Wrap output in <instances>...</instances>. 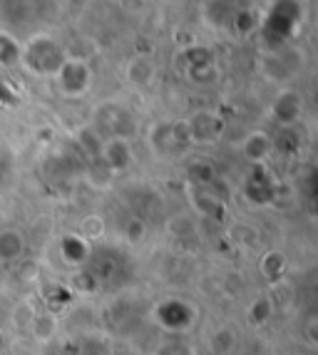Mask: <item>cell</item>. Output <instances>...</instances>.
Returning <instances> with one entry per match:
<instances>
[{
    "label": "cell",
    "instance_id": "83f0119b",
    "mask_svg": "<svg viewBox=\"0 0 318 355\" xmlns=\"http://www.w3.org/2000/svg\"><path fill=\"white\" fill-rule=\"evenodd\" d=\"M72 288L80 293H94L100 288V281L94 279V273L90 268H77V273L72 276Z\"/></svg>",
    "mask_w": 318,
    "mask_h": 355
},
{
    "label": "cell",
    "instance_id": "3957f363",
    "mask_svg": "<svg viewBox=\"0 0 318 355\" xmlns=\"http://www.w3.org/2000/svg\"><path fill=\"white\" fill-rule=\"evenodd\" d=\"M149 144L159 157H177V154L187 152L192 147L187 122L179 119V122H157V125H152Z\"/></svg>",
    "mask_w": 318,
    "mask_h": 355
},
{
    "label": "cell",
    "instance_id": "52a82bcc",
    "mask_svg": "<svg viewBox=\"0 0 318 355\" xmlns=\"http://www.w3.org/2000/svg\"><path fill=\"white\" fill-rule=\"evenodd\" d=\"M242 194L253 207H266V204H271L276 199V184H274V179L269 177V172H266L264 166L256 164L249 172V177L244 179Z\"/></svg>",
    "mask_w": 318,
    "mask_h": 355
},
{
    "label": "cell",
    "instance_id": "5bb4252c",
    "mask_svg": "<svg viewBox=\"0 0 318 355\" xmlns=\"http://www.w3.org/2000/svg\"><path fill=\"white\" fill-rule=\"evenodd\" d=\"M124 77H127V83L130 85L144 89L154 83V77H157V65H154V60L149 58V55H135V58L127 62Z\"/></svg>",
    "mask_w": 318,
    "mask_h": 355
},
{
    "label": "cell",
    "instance_id": "5b68a950",
    "mask_svg": "<svg viewBox=\"0 0 318 355\" xmlns=\"http://www.w3.org/2000/svg\"><path fill=\"white\" fill-rule=\"evenodd\" d=\"M94 130L105 135L102 139H110V137H122V139H130L132 132H135V119L132 114L119 105H105L97 110V122H94Z\"/></svg>",
    "mask_w": 318,
    "mask_h": 355
},
{
    "label": "cell",
    "instance_id": "277c9868",
    "mask_svg": "<svg viewBox=\"0 0 318 355\" xmlns=\"http://www.w3.org/2000/svg\"><path fill=\"white\" fill-rule=\"evenodd\" d=\"M55 85H58L60 95L62 97H85L92 87V70L85 60L80 58H70L62 62V67L58 70V75L53 77Z\"/></svg>",
    "mask_w": 318,
    "mask_h": 355
},
{
    "label": "cell",
    "instance_id": "7402d4cb",
    "mask_svg": "<svg viewBox=\"0 0 318 355\" xmlns=\"http://www.w3.org/2000/svg\"><path fill=\"white\" fill-rule=\"evenodd\" d=\"M187 179L192 187H199V189H204V187H209V184L214 182V179H219L217 169H214L209 162H192L187 169Z\"/></svg>",
    "mask_w": 318,
    "mask_h": 355
},
{
    "label": "cell",
    "instance_id": "6da1fadb",
    "mask_svg": "<svg viewBox=\"0 0 318 355\" xmlns=\"http://www.w3.org/2000/svg\"><path fill=\"white\" fill-rule=\"evenodd\" d=\"M65 60L67 53L60 40L45 33L33 35L28 42H23V50H20V67L35 77H55Z\"/></svg>",
    "mask_w": 318,
    "mask_h": 355
},
{
    "label": "cell",
    "instance_id": "f1b7e54d",
    "mask_svg": "<svg viewBox=\"0 0 318 355\" xmlns=\"http://www.w3.org/2000/svg\"><path fill=\"white\" fill-rule=\"evenodd\" d=\"M144 236H147V226H144V221H142V219H130V221H127V226H124V239H127V241L140 243Z\"/></svg>",
    "mask_w": 318,
    "mask_h": 355
},
{
    "label": "cell",
    "instance_id": "e0dca14e",
    "mask_svg": "<svg viewBox=\"0 0 318 355\" xmlns=\"http://www.w3.org/2000/svg\"><path fill=\"white\" fill-rule=\"evenodd\" d=\"M259 271H261V276H264V281L278 284V281L286 276V271H289V256L278 249L266 251L259 259Z\"/></svg>",
    "mask_w": 318,
    "mask_h": 355
},
{
    "label": "cell",
    "instance_id": "d6986e66",
    "mask_svg": "<svg viewBox=\"0 0 318 355\" xmlns=\"http://www.w3.org/2000/svg\"><path fill=\"white\" fill-rule=\"evenodd\" d=\"M20 40L6 30H0V67L3 70H10V67H18L20 65Z\"/></svg>",
    "mask_w": 318,
    "mask_h": 355
},
{
    "label": "cell",
    "instance_id": "2e32d148",
    "mask_svg": "<svg viewBox=\"0 0 318 355\" xmlns=\"http://www.w3.org/2000/svg\"><path fill=\"white\" fill-rule=\"evenodd\" d=\"M271 152H274V139L261 130L246 135V139L242 142V154L249 162H253V166L269 159V154Z\"/></svg>",
    "mask_w": 318,
    "mask_h": 355
},
{
    "label": "cell",
    "instance_id": "484cf974",
    "mask_svg": "<svg viewBox=\"0 0 318 355\" xmlns=\"http://www.w3.org/2000/svg\"><path fill=\"white\" fill-rule=\"evenodd\" d=\"M77 234L83 239H87L90 243L97 241V239L105 234V219L102 216H94V214H90V216H85L83 221H80V229H77Z\"/></svg>",
    "mask_w": 318,
    "mask_h": 355
},
{
    "label": "cell",
    "instance_id": "4dcf8cb0",
    "mask_svg": "<svg viewBox=\"0 0 318 355\" xmlns=\"http://www.w3.org/2000/svg\"><path fill=\"white\" fill-rule=\"evenodd\" d=\"M308 340H311V345L318 343V320L311 318V323H308Z\"/></svg>",
    "mask_w": 318,
    "mask_h": 355
},
{
    "label": "cell",
    "instance_id": "ba28073f",
    "mask_svg": "<svg viewBox=\"0 0 318 355\" xmlns=\"http://www.w3.org/2000/svg\"><path fill=\"white\" fill-rule=\"evenodd\" d=\"M184 122H187L192 144L219 142V137H221V132H224V119L219 117L217 112H209V110L194 112L189 119H184Z\"/></svg>",
    "mask_w": 318,
    "mask_h": 355
},
{
    "label": "cell",
    "instance_id": "8992f818",
    "mask_svg": "<svg viewBox=\"0 0 318 355\" xmlns=\"http://www.w3.org/2000/svg\"><path fill=\"white\" fill-rule=\"evenodd\" d=\"M301 20V8L296 0H278L274 10L269 12V18L264 23V33L274 40H286L291 37L294 28Z\"/></svg>",
    "mask_w": 318,
    "mask_h": 355
},
{
    "label": "cell",
    "instance_id": "7c38bea8",
    "mask_svg": "<svg viewBox=\"0 0 318 355\" xmlns=\"http://www.w3.org/2000/svg\"><path fill=\"white\" fill-rule=\"evenodd\" d=\"M189 199H192V207L206 216V219L221 221L226 216V199H221L219 194H214L212 189H199V187H192L189 189Z\"/></svg>",
    "mask_w": 318,
    "mask_h": 355
},
{
    "label": "cell",
    "instance_id": "4fadbf2b",
    "mask_svg": "<svg viewBox=\"0 0 318 355\" xmlns=\"http://www.w3.org/2000/svg\"><path fill=\"white\" fill-rule=\"evenodd\" d=\"M184 67H187V75L196 83H204V80H212L214 77V58L209 50L204 48H192L184 53Z\"/></svg>",
    "mask_w": 318,
    "mask_h": 355
},
{
    "label": "cell",
    "instance_id": "9a60e30c",
    "mask_svg": "<svg viewBox=\"0 0 318 355\" xmlns=\"http://www.w3.org/2000/svg\"><path fill=\"white\" fill-rule=\"evenodd\" d=\"M28 251V239L18 229L0 231V263H15Z\"/></svg>",
    "mask_w": 318,
    "mask_h": 355
},
{
    "label": "cell",
    "instance_id": "1f68e13d",
    "mask_svg": "<svg viewBox=\"0 0 318 355\" xmlns=\"http://www.w3.org/2000/svg\"><path fill=\"white\" fill-rule=\"evenodd\" d=\"M0 164H3V162H0Z\"/></svg>",
    "mask_w": 318,
    "mask_h": 355
},
{
    "label": "cell",
    "instance_id": "8fae6325",
    "mask_svg": "<svg viewBox=\"0 0 318 355\" xmlns=\"http://www.w3.org/2000/svg\"><path fill=\"white\" fill-rule=\"evenodd\" d=\"M303 112V97L296 89H281L271 102V117L281 127H294Z\"/></svg>",
    "mask_w": 318,
    "mask_h": 355
},
{
    "label": "cell",
    "instance_id": "9c48e42d",
    "mask_svg": "<svg viewBox=\"0 0 318 355\" xmlns=\"http://www.w3.org/2000/svg\"><path fill=\"white\" fill-rule=\"evenodd\" d=\"M58 254L67 268H85L92 259V243L77 231H67L58 239Z\"/></svg>",
    "mask_w": 318,
    "mask_h": 355
},
{
    "label": "cell",
    "instance_id": "ffe728a7",
    "mask_svg": "<svg viewBox=\"0 0 318 355\" xmlns=\"http://www.w3.org/2000/svg\"><path fill=\"white\" fill-rule=\"evenodd\" d=\"M28 331L33 333L35 340L47 343V340H53L55 333H58V318H55V313H47V311L35 313V318H33V323H30Z\"/></svg>",
    "mask_w": 318,
    "mask_h": 355
},
{
    "label": "cell",
    "instance_id": "ac0fdd59",
    "mask_svg": "<svg viewBox=\"0 0 318 355\" xmlns=\"http://www.w3.org/2000/svg\"><path fill=\"white\" fill-rule=\"evenodd\" d=\"M274 313H276V303H274L271 296H266V293L256 296L251 303H249V308H246L249 323H251V326H256V328L266 326V323L274 318Z\"/></svg>",
    "mask_w": 318,
    "mask_h": 355
},
{
    "label": "cell",
    "instance_id": "4316f807",
    "mask_svg": "<svg viewBox=\"0 0 318 355\" xmlns=\"http://www.w3.org/2000/svg\"><path fill=\"white\" fill-rule=\"evenodd\" d=\"M234 345H236V336L229 328H219L212 336V350L217 355H229L234 350Z\"/></svg>",
    "mask_w": 318,
    "mask_h": 355
},
{
    "label": "cell",
    "instance_id": "f546056e",
    "mask_svg": "<svg viewBox=\"0 0 318 355\" xmlns=\"http://www.w3.org/2000/svg\"><path fill=\"white\" fill-rule=\"evenodd\" d=\"M35 308L28 306V303H20L18 308H15V313H12V320H15V326L18 328H30V323H33V318H35Z\"/></svg>",
    "mask_w": 318,
    "mask_h": 355
},
{
    "label": "cell",
    "instance_id": "7a4b0ae2",
    "mask_svg": "<svg viewBox=\"0 0 318 355\" xmlns=\"http://www.w3.org/2000/svg\"><path fill=\"white\" fill-rule=\"evenodd\" d=\"M199 311L184 298H165V301L154 303L152 308V320L159 331H165L167 336H184L194 328Z\"/></svg>",
    "mask_w": 318,
    "mask_h": 355
},
{
    "label": "cell",
    "instance_id": "603a6c76",
    "mask_svg": "<svg viewBox=\"0 0 318 355\" xmlns=\"http://www.w3.org/2000/svg\"><path fill=\"white\" fill-rule=\"evenodd\" d=\"M229 25L239 33V35H251L253 30H259L261 20L251 8H239V10L234 12V18H231Z\"/></svg>",
    "mask_w": 318,
    "mask_h": 355
},
{
    "label": "cell",
    "instance_id": "30bf717a",
    "mask_svg": "<svg viewBox=\"0 0 318 355\" xmlns=\"http://www.w3.org/2000/svg\"><path fill=\"white\" fill-rule=\"evenodd\" d=\"M100 159L105 162V166L117 177V174L127 172L135 162V152H132L130 139H122V137H110L102 142Z\"/></svg>",
    "mask_w": 318,
    "mask_h": 355
},
{
    "label": "cell",
    "instance_id": "44dd1931",
    "mask_svg": "<svg viewBox=\"0 0 318 355\" xmlns=\"http://www.w3.org/2000/svg\"><path fill=\"white\" fill-rule=\"evenodd\" d=\"M102 135L97 130H94L92 125L90 127H83V130L77 132V144H80V149H83L85 154H87V159H97L102 152Z\"/></svg>",
    "mask_w": 318,
    "mask_h": 355
},
{
    "label": "cell",
    "instance_id": "cb8c5ba5",
    "mask_svg": "<svg viewBox=\"0 0 318 355\" xmlns=\"http://www.w3.org/2000/svg\"><path fill=\"white\" fill-rule=\"evenodd\" d=\"M152 355H196V348L192 343H187V340H182L179 336H169L154 348Z\"/></svg>",
    "mask_w": 318,
    "mask_h": 355
},
{
    "label": "cell",
    "instance_id": "d4e9b609",
    "mask_svg": "<svg viewBox=\"0 0 318 355\" xmlns=\"http://www.w3.org/2000/svg\"><path fill=\"white\" fill-rule=\"evenodd\" d=\"M112 179H115V174L110 172L105 166V162L97 157V159H90V164H87V182L92 184V187H97V189H105V187H110L112 184Z\"/></svg>",
    "mask_w": 318,
    "mask_h": 355
}]
</instances>
